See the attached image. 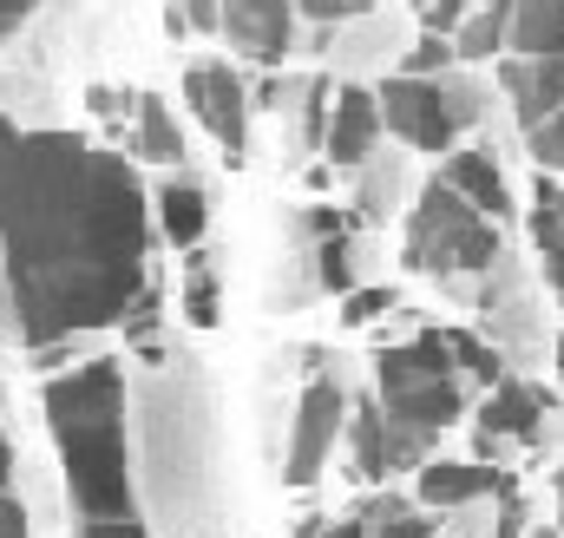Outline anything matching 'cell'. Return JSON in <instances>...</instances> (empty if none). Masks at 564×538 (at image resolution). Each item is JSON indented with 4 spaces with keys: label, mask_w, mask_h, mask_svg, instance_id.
Listing matches in <instances>:
<instances>
[{
    "label": "cell",
    "mask_w": 564,
    "mask_h": 538,
    "mask_svg": "<svg viewBox=\"0 0 564 538\" xmlns=\"http://www.w3.org/2000/svg\"><path fill=\"white\" fill-rule=\"evenodd\" d=\"M0 289L33 355L119 329L151 289L139 171L93 138L0 119Z\"/></svg>",
    "instance_id": "cell-1"
},
{
    "label": "cell",
    "mask_w": 564,
    "mask_h": 538,
    "mask_svg": "<svg viewBox=\"0 0 564 538\" xmlns=\"http://www.w3.org/2000/svg\"><path fill=\"white\" fill-rule=\"evenodd\" d=\"M40 407L79 519H132L139 480H132V427H126V368L112 355H93L66 375H46Z\"/></svg>",
    "instance_id": "cell-2"
},
{
    "label": "cell",
    "mask_w": 564,
    "mask_h": 538,
    "mask_svg": "<svg viewBox=\"0 0 564 538\" xmlns=\"http://www.w3.org/2000/svg\"><path fill=\"white\" fill-rule=\"evenodd\" d=\"M375 407L388 420V466L394 473L421 466L433 453V440L466 413V381H459L440 329L375 355Z\"/></svg>",
    "instance_id": "cell-3"
},
{
    "label": "cell",
    "mask_w": 564,
    "mask_h": 538,
    "mask_svg": "<svg viewBox=\"0 0 564 538\" xmlns=\"http://www.w3.org/2000/svg\"><path fill=\"white\" fill-rule=\"evenodd\" d=\"M499 250V224L479 217L453 184H426L408 211V269L421 276H459V269H492Z\"/></svg>",
    "instance_id": "cell-4"
},
{
    "label": "cell",
    "mask_w": 564,
    "mask_h": 538,
    "mask_svg": "<svg viewBox=\"0 0 564 538\" xmlns=\"http://www.w3.org/2000/svg\"><path fill=\"white\" fill-rule=\"evenodd\" d=\"M375 106H381V126L401 138V144H414V151H433V158H440V151H453V138H459V119H453L440 79L401 73V79H388V86L375 93Z\"/></svg>",
    "instance_id": "cell-5"
},
{
    "label": "cell",
    "mask_w": 564,
    "mask_h": 538,
    "mask_svg": "<svg viewBox=\"0 0 564 538\" xmlns=\"http://www.w3.org/2000/svg\"><path fill=\"white\" fill-rule=\"evenodd\" d=\"M341 420H348L341 381L315 375V381L302 388V401H295V427H289V466H282L289 486H315V480H322V466H328V453H335V440H341Z\"/></svg>",
    "instance_id": "cell-6"
},
{
    "label": "cell",
    "mask_w": 564,
    "mask_h": 538,
    "mask_svg": "<svg viewBox=\"0 0 564 538\" xmlns=\"http://www.w3.org/2000/svg\"><path fill=\"white\" fill-rule=\"evenodd\" d=\"M184 99H191V112L204 119V132L224 144V158L237 164L243 144H250V93H243V79L230 73V60H197V66L184 73Z\"/></svg>",
    "instance_id": "cell-7"
},
{
    "label": "cell",
    "mask_w": 564,
    "mask_h": 538,
    "mask_svg": "<svg viewBox=\"0 0 564 538\" xmlns=\"http://www.w3.org/2000/svg\"><path fill=\"white\" fill-rule=\"evenodd\" d=\"M217 33L257 66H282L295 46V0H217Z\"/></svg>",
    "instance_id": "cell-8"
},
{
    "label": "cell",
    "mask_w": 564,
    "mask_h": 538,
    "mask_svg": "<svg viewBox=\"0 0 564 538\" xmlns=\"http://www.w3.org/2000/svg\"><path fill=\"white\" fill-rule=\"evenodd\" d=\"M545 433V395L532 388V381H512V375H499L492 388H486V407H479V460H492L499 453V440H539Z\"/></svg>",
    "instance_id": "cell-9"
},
{
    "label": "cell",
    "mask_w": 564,
    "mask_h": 538,
    "mask_svg": "<svg viewBox=\"0 0 564 538\" xmlns=\"http://www.w3.org/2000/svg\"><path fill=\"white\" fill-rule=\"evenodd\" d=\"M375 138H381V106H375V93L341 86V93L328 99L322 158H328V164H341V171H361V164H368V151H375Z\"/></svg>",
    "instance_id": "cell-10"
},
{
    "label": "cell",
    "mask_w": 564,
    "mask_h": 538,
    "mask_svg": "<svg viewBox=\"0 0 564 538\" xmlns=\"http://www.w3.org/2000/svg\"><path fill=\"white\" fill-rule=\"evenodd\" d=\"M499 480L506 473L486 466V460H433L426 453L421 466H414V506H426V513H459V506L499 493Z\"/></svg>",
    "instance_id": "cell-11"
},
{
    "label": "cell",
    "mask_w": 564,
    "mask_h": 538,
    "mask_svg": "<svg viewBox=\"0 0 564 538\" xmlns=\"http://www.w3.org/2000/svg\"><path fill=\"white\" fill-rule=\"evenodd\" d=\"M499 86L512 93V112H519V126H539L545 112H558L564 106V53H545V60H506L499 66Z\"/></svg>",
    "instance_id": "cell-12"
},
{
    "label": "cell",
    "mask_w": 564,
    "mask_h": 538,
    "mask_svg": "<svg viewBox=\"0 0 564 538\" xmlns=\"http://www.w3.org/2000/svg\"><path fill=\"white\" fill-rule=\"evenodd\" d=\"M440 184H453L479 217H492V224H506L512 217V191H506V171L492 164V151H479V144H466V151H453L446 158V171H440Z\"/></svg>",
    "instance_id": "cell-13"
},
{
    "label": "cell",
    "mask_w": 564,
    "mask_h": 538,
    "mask_svg": "<svg viewBox=\"0 0 564 538\" xmlns=\"http://www.w3.org/2000/svg\"><path fill=\"white\" fill-rule=\"evenodd\" d=\"M506 53L519 60L564 53V0H506Z\"/></svg>",
    "instance_id": "cell-14"
},
{
    "label": "cell",
    "mask_w": 564,
    "mask_h": 538,
    "mask_svg": "<svg viewBox=\"0 0 564 538\" xmlns=\"http://www.w3.org/2000/svg\"><path fill=\"white\" fill-rule=\"evenodd\" d=\"M151 211H158V230H164L171 250H197V244H204V224H210V197H204V184L171 177V184H158Z\"/></svg>",
    "instance_id": "cell-15"
},
{
    "label": "cell",
    "mask_w": 564,
    "mask_h": 538,
    "mask_svg": "<svg viewBox=\"0 0 564 538\" xmlns=\"http://www.w3.org/2000/svg\"><path fill=\"white\" fill-rule=\"evenodd\" d=\"M341 427H348V446H355V480L388 486V480H394V466H388V420H381V407L361 401Z\"/></svg>",
    "instance_id": "cell-16"
},
{
    "label": "cell",
    "mask_w": 564,
    "mask_h": 538,
    "mask_svg": "<svg viewBox=\"0 0 564 538\" xmlns=\"http://www.w3.org/2000/svg\"><path fill=\"white\" fill-rule=\"evenodd\" d=\"M308 230L322 237V244H315V282H322L328 295H348V289H355V269H348L341 217H335V211H308Z\"/></svg>",
    "instance_id": "cell-17"
},
{
    "label": "cell",
    "mask_w": 564,
    "mask_h": 538,
    "mask_svg": "<svg viewBox=\"0 0 564 538\" xmlns=\"http://www.w3.org/2000/svg\"><path fill=\"white\" fill-rule=\"evenodd\" d=\"M532 244H539V257H545L552 289L564 295V191L545 184V177H539V204H532Z\"/></svg>",
    "instance_id": "cell-18"
},
{
    "label": "cell",
    "mask_w": 564,
    "mask_h": 538,
    "mask_svg": "<svg viewBox=\"0 0 564 538\" xmlns=\"http://www.w3.org/2000/svg\"><path fill=\"white\" fill-rule=\"evenodd\" d=\"M132 119H139V151L151 164H177V158H184L177 119H171V106H164L158 93H139V99H132Z\"/></svg>",
    "instance_id": "cell-19"
},
{
    "label": "cell",
    "mask_w": 564,
    "mask_h": 538,
    "mask_svg": "<svg viewBox=\"0 0 564 538\" xmlns=\"http://www.w3.org/2000/svg\"><path fill=\"white\" fill-rule=\"evenodd\" d=\"M361 519H368V538H433V519H421V506L401 499L394 486H388L381 499H368Z\"/></svg>",
    "instance_id": "cell-20"
},
{
    "label": "cell",
    "mask_w": 564,
    "mask_h": 538,
    "mask_svg": "<svg viewBox=\"0 0 564 538\" xmlns=\"http://www.w3.org/2000/svg\"><path fill=\"white\" fill-rule=\"evenodd\" d=\"M492 53H506V0H492L453 26V60H492Z\"/></svg>",
    "instance_id": "cell-21"
},
{
    "label": "cell",
    "mask_w": 564,
    "mask_h": 538,
    "mask_svg": "<svg viewBox=\"0 0 564 538\" xmlns=\"http://www.w3.org/2000/svg\"><path fill=\"white\" fill-rule=\"evenodd\" d=\"M191 263H184V315L197 322V329H210L217 322V276H210V263L197 257V250H184Z\"/></svg>",
    "instance_id": "cell-22"
},
{
    "label": "cell",
    "mask_w": 564,
    "mask_h": 538,
    "mask_svg": "<svg viewBox=\"0 0 564 538\" xmlns=\"http://www.w3.org/2000/svg\"><path fill=\"white\" fill-rule=\"evenodd\" d=\"M446 355H453V368H459V375H473V381H486V388L506 375L499 348H486L479 335H453V329H446Z\"/></svg>",
    "instance_id": "cell-23"
},
{
    "label": "cell",
    "mask_w": 564,
    "mask_h": 538,
    "mask_svg": "<svg viewBox=\"0 0 564 538\" xmlns=\"http://www.w3.org/2000/svg\"><path fill=\"white\" fill-rule=\"evenodd\" d=\"M525 151H532L539 171H564V106L545 112L539 126H525Z\"/></svg>",
    "instance_id": "cell-24"
},
{
    "label": "cell",
    "mask_w": 564,
    "mask_h": 538,
    "mask_svg": "<svg viewBox=\"0 0 564 538\" xmlns=\"http://www.w3.org/2000/svg\"><path fill=\"white\" fill-rule=\"evenodd\" d=\"M459 60H453V40L446 33H421L414 40V53H408V73L414 79H440V73H453Z\"/></svg>",
    "instance_id": "cell-25"
},
{
    "label": "cell",
    "mask_w": 564,
    "mask_h": 538,
    "mask_svg": "<svg viewBox=\"0 0 564 538\" xmlns=\"http://www.w3.org/2000/svg\"><path fill=\"white\" fill-rule=\"evenodd\" d=\"M381 315H394V289H348V309H341L348 329H368Z\"/></svg>",
    "instance_id": "cell-26"
},
{
    "label": "cell",
    "mask_w": 564,
    "mask_h": 538,
    "mask_svg": "<svg viewBox=\"0 0 564 538\" xmlns=\"http://www.w3.org/2000/svg\"><path fill=\"white\" fill-rule=\"evenodd\" d=\"M375 0H295V13H308L315 26H335V20H361Z\"/></svg>",
    "instance_id": "cell-27"
},
{
    "label": "cell",
    "mask_w": 564,
    "mask_h": 538,
    "mask_svg": "<svg viewBox=\"0 0 564 538\" xmlns=\"http://www.w3.org/2000/svg\"><path fill=\"white\" fill-rule=\"evenodd\" d=\"M492 538H525V499H519L512 480H499V526H492Z\"/></svg>",
    "instance_id": "cell-28"
},
{
    "label": "cell",
    "mask_w": 564,
    "mask_h": 538,
    "mask_svg": "<svg viewBox=\"0 0 564 538\" xmlns=\"http://www.w3.org/2000/svg\"><path fill=\"white\" fill-rule=\"evenodd\" d=\"M459 20H466V0H421V26L426 33H446V40H453Z\"/></svg>",
    "instance_id": "cell-29"
},
{
    "label": "cell",
    "mask_w": 564,
    "mask_h": 538,
    "mask_svg": "<svg viewBox=\"0 0 564 538\" xmlns=\"http://www.w3.org/2000/svg\"><path fill=\"white\" fill-rule=\"evenodd\" d=\"M79 538H151V526H144L139 513H132V519H86Z\"/></svg>",
    "instance_id": "cell-30"
},
{
    "label": "cell",
    "mask_w": 564,
    "mask_h": 538,
    "mask_svg": "<svg viewBox=\"0 0 564 538\" xmlns=\"http://www.w3.org/2000/svg\"><path fill=\"white\" fill-rule=\"evenodd\" d=\"M177 13H184V26H197V33H217V0H177Z\"/></svg>",
    "instance_id": "cell-31"
},
{
    "label": "cell",
    "mask_w": 564,
    "mask_h": 538,
    "mask_svg": "<svg viewBox=\"0 0 564 538\" xmlns=\"http://www.w3.org/2000/svg\"><path fill=\"white\" fill-rule=\"evenodd\" d=\"M0 538H26V506L13 493H0Z\"/></svg>",
    "instance_id": "cell-32"
},
{
    "label": "cell",
    "mask_w": 564,
    "mask_h": 538,
    "mask_svg": "<svg viewBox=\"0 0 564 538\" xmlns=\"http://www.w3.org/2000/svg\"><path fill=\"white\" fill-rule=\"evenodd\" d=\"M308 538H368V519H361V506H355L348 519H328L322 532H308Z\"/></svg>",
    "instance_id": "cell-33"
},
{
    "label": "cell",
    "mask_w": 564,
    "mask_h": 538,
    "mask_svg": "<svg viewBox=\"0 0 564 538\" xmlns=\"http://www.w3.org/2000/svg\"><path fill=\"white\" fill-rule=\"evenodd\" d=\"M93 106H99L106 119H126V112H132V99H126V93H112V86H99V93H93Z\"/></svg>",
    "instance_id": "cell-34"
},
{
    "label": "cell",
    "mask_w": 564,
    "mask_h": 538,
    "mask_svg": "<svg viewBox=\"0 0 564 538\" xmlns=\"http://www.w3.org/2000/svg\"><path fill=\"white\" fill-rule=\"evenodd\" d=\"M33 7H40V0H0V40H7V33H13V26L33 13Z\"/></svg>",
    "instance_id": "cell-35"
},
{
    "label": "cell",
    "mask_w": 564,
    "mask_h": 538,
    "mask_svg": "<svg viewBox=\"0 0 564 538\" xmlns=\"http://www.w3.org/2000/svg\"><path fill=\"white\" fill-rule=\"evenodd\" d=\"M7 480H13V446H7V433H0V493H7Z\"/></svg>",
    "instance_id": "cell-36"
},
{
    "label": "cell",
    "mask_w": 564,
    "mask_h": 538,
    "mask_svg": "<svg viewBox=\"0 0 564 538\" xmlns=\"http://www.w3.org/2000/svg\"><path fill=\"white\" fill-rule=\"evenodd\" d=\"M552 486H558V532H564V466H558V480H552Z\"/></svg>",
    "instance_id": "cell-37"
},
{
    "label": "cell",
    "mask_w": 564,
    "mask_h": 538,
    "mask_svg": "<svg viewBox=\"0 0 564 538\" xmlns=\"http://www.w3.org/2000/svg\"><path fill=\"white\" fill-rule=\"evenodd\" d=\"M558 381H564V342H558Z\"/></svg>",
    "instance_id": "cell-38"
},
{
    "label": "cell",
    "mask_w": 564,
    "mask_h": 538,
    "mask_svg": "<svg viewBox=\"0 0 564 538\" xmlns=\"http://www.w3.org/2000/svg\"><path fill=\"white\" fill-rule=\"evenodd\" d=\"M525 538H564V532H525Z\"/></svg>",
    "instance_id": "cell-39"
}]
</instances>
